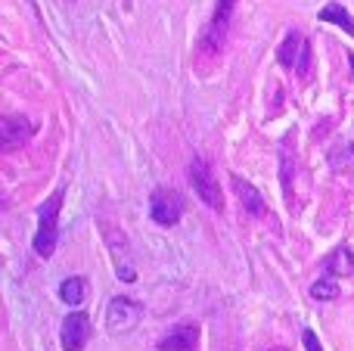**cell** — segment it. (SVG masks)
Instances as JSON below:
<instances>
[{
  "instance_id": "obj_14",
  "label": "cell",
  "mask_w": 354,
  "mask_h": 351,
  "mask_svg": "<svg viewBox=\"0 0 354 351\" xmlns=\"http://www.w3.org/2000/svg\"><path fill=\"white\" fill-rule=\"evenodd\" d=\"M311 298H317V302H333V298H339L336 277H320L317 283L311 286Z\"/></svg>"
},
{
  "instance_id": "obj_11",
  "label": "cell",
  "mask_w": 354,
  "mask_h": 351,
  "mask_svg": "<svg viewBox=\"0 0 354 351\" xmlns=\"http://www.w3.org/2000/svg\"><path fill=\"white\" fill-rule=\"evenodd\" d=\"M326 274L330 277H351L354 274V255L348 246H339L336 252L326 258Z\"/></svg>"
},
{
  "instance_id": "obj_13",
  "label": "cell",
  "mask_w": 354,
  "mask_h": 351,
  "mask_svg": "<svg viewBox=\"0 0 354 351\" xmlns=\"http://www.w3.org/2000/svg\"><path fill=\"white\" fill-rule=\"evenodd\" d=\"M320 19H324V22L339 25V28H345L348 35H354V19H351V12L345 10L342 3H326L324 10H320Z\"/></svg>"
},
{
  "instance_id": "obj_12",
  "label": "cell",
  "mask_w": 354,
  "mask_h": 351,
  "mask_svg": "<svg viewBox=\"0 0 354 351\" xmlns=\"http://www.w3.org/2000/svg\"><path fill=\"white\" fill-rule=\"evenodd\" d=\"M84 292H87V280L84 277H66L59 283V298L66 305H81L84 302Z\"/></svg>"
},
{
  "instance_id": "obj_1",
  "label": "cell",
  "mask_w": 354,
  "mask_h": 351,
  "mask_svg": "<svg viewBox=\"0 0 354 351\" xmlns=\"http://www.w3.org/2000/svg\"><path fill=\"white\" fill-rule=\"evenodd\" d=\"M66 190H56L47 202L37 209V234H35V252L41 258H50L56 252V240H59V209Z\"/></svg>"
},
{
  "instance_id": "obj_2",
  "label": "cell",
  "mask_w": 354,
  "mask_h": 351,
  "mask_svg": "<svg viewBox=\"0 0 354 351\" xmlns=\"http://www.w3.org/2000/svg\"><path fill=\"white\" fill-rule=\"evenodd\" d=\"M187 174H189V184H193L196 196H199L202 202L208 205V209H214V211H221V209H224V196H221L218 178H214L212 165H208L205 159H193V162H189Z\"/></svg>"
},
{
  "instance_id": "obj_15",
  "label": "cell",
  "mask_w": 354,
  "mask_h": 351,
  "mask_svg": "<svg viewBox=\"0 0 354 351\" xmlns=\"http://www.w3.org/2000/svg\"><path fill=\"white\" fill-rule=\"evenodd\" d=\"M292 171H295V165H292V155H289V143H283V149H280V178H283V190H286V196L292 193Z\"/></svg>"
},
{
  "instance_id": "obj_3",
  "label": "cell",
  "mask_w": 354,
  "mask_h": 351,
  "mask_svg": "<svg viewBox=\"0 0 354 351\" xmlns=\"http://www.w3.org/2000/svg\"><path fill=\"white\" fill-rule=\"evenodd\" d=\"M140 317H143V305L134 302V298H128V296H115L109 305H106V327H109V333H115V336L137 330Z\"/></svg>"
},
{
  "instance_id": "obj_10",
  "label": "cell",
  "mask_w": 354,
  "mask_h": 351,
  "mask_svg": "<svg viewBox=\"0 0 354 351\" xmlns=\"http://www.w3.org/2000/svg\"><path fill=\"white\" fill-rule=\"evenodd\" d=\"M305 44L308 41H301V35L299 31H289L286 35V41L280 44V50H277V59H280V66L283 68H295V62H299V56H301V50H305Z\"/></svg>"
},
{
  "instance_id": "obj_6",
  "label": "cell",
  "mask_w": 354,
  "mask_h": 351,
  "mask_svg": "<svg viewBox=\"0 0 354 351\" xmlns=\"http://www.w3.org/2000/svg\"><path fill=\"white\" fill-rule=\"evenodd\" d=\"M31 134H35V124L25 115H3L0 118V153H10V149L22 146Z\"/></svg>"
},
{
  "instance_id": "obj_9",
  "label": "cell",
  "mask_w": 354,
  "mask_h": 351,
  "mask_svg": "<svg viewBox=\"0 0 354 351\" xmlns=\"http://www.w3.org/2000/svg\"><path fill=\"white\" fill-rule=\"evenodd\" d=\"M233 190H236V196H239V202H243V209L249 211V215H255V218H261L264 215V196L255 190V187L249 184V180H243L239 174H233Z\"/></svg>"
},
{
  "instance_id": "obj_7",
  "label": "cell",
  "mask_w": 354,
  "mask_h": 351,
  "mask_svg": "<svg viewBox=\"0 0 354 351\" xmlns=\"http://www.w3.org/2000/svg\"><path fill=\"white\" fill-rule=\"evenodd\" d=\"M62 348L66 351H84L87 339H91V317L84 311H75L62 321Z\"/></svg>"
},
{
  "instance_id": "obj_18",
  "label": "cell",
  "mask_w": 354,
  "mask_h": 351,
  "mask_svg": "<svg viewBox=\"0 0 354 351\" xmlns=\"http://www.w3.org/2000/svg\"><path fill=\"white\" fill-rule=\"evenodd\" d=\"M351 72H354V56H351Z\"/></svg>"
},
{
  "instance_id": "obj_19",
  "label": "cell",
  "mask_w": 354,
  "mask_h": 351,
  "mask_svg": "<svg viewBox=\"0 0 354 351\" xmlns=\"http://www.w3.org/2000/svg\"><path fill=\"white\" fill-rule=\"evenodd\" d=\"M274 351H286V348H274Z\"/></svg>"
},
{
  "instance_id": "obj_17",
  "label": "cell",
  "mask_w": 354,
  "mask_h": 351,
  "mask_svg": "<svg viewBox=\"0 0 354 351\" xmlns=\"http://www.w3.org/2000/svg\"><path fill=\"white\" fill-rule=\"evenodd\" d=\"M301 342H305L308 351H324V345H320V339H317L314 330H305V333H301Z\"/></svg>"
},
{
  "instance_id": "obj_8",
  "label": "cell",
  "mask_w": 354,
  "mask_h": 351,
  "mask_svg": "<svg viewBox=\"0 0 354 351\" xmlns=\"http://www.w3.org/2000/svg\"><path fill=\"white\" fill-rule=\"evenodd\" d=\"M196 345H199L196 323H177L165 339H159V351H196Z\"/></svg>"
},
{
  "instance_id": "obj_5",
  "label": "cell",
  "mask_w": 354,
  "mask_h": 351,
  "mask_svg": "<svg viewBox=\"0 0 354 351\" xmlns=\"http://www.w3.org/2000/svg\"><path fill=\"white\" fill-rule=\"evenodd\" d=\"M233 6H236V0H218V3H214V12L205 25V37H202L208 53L224 47V37H227V31H230V19H233Z\"/></svg>"
},
{
  "instance_id": "obj_16",
  "label": "cell",
  "mask_w": 354,
  "mask_h": 351,
  "mask_svg": "<svg viewBox=\"0 0 354 351\" xmlns=\"http://www.w3.org/2000/svg\"><path fill=\"white\" fill-rule=\"evenodd\" d=\"M295 72L305 78L308 72H311V44H305V50H301V56H299V62H295Z\"/></svg>"
},
{
  "instance_id": "obj_4",
  "label": "cell",
  "mask_w": 354,
  "mask_h": 351,
  "mask_svg": "<svg viewBox=\"0 0 354 351\" xmlns=\"http://www.w3.org/2000/svg\"><path fill=\"white\" fill-rule=\"evenodd\" d=\"M149 215L162 227H174L183 215V196L177 190H171V187H159L149 196Z\"/></svg>"
}]
</instances>
